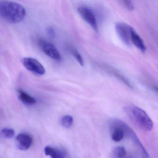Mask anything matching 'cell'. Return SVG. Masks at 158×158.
<instances>
[{"label": "cell", "instance_id": "1", "mask_svg": "<svg viewBox=\"0 0 158 158\" xmlns=\"http://www.w3.org/2000/svg\"><path fill=\"white\" fill-rule=\"evenodd\" d=\"M26 15L25 9L21 4L8 1H0V15L6 22L18 23L23 20Z\"/></svg>", "mask_w": 158, "mask_h": 158}, {"label": "cell", "instance_id": "2", "mask_svg": "<svg viewBox=\"0 0 158 158\" xmlns=\"http://www.w3.org/2000/svg\"><path fill=\"white\" fill-rule=\"evenodd\" d=\"M124 111L131 121L141 130L149 131L152 129L153 123L144 110L129 105L125 107Z\"/></svg>", "mask_w": 158, "mask_h": 158}, {"label": "cell", "instance_id": "3", "mask_svg": "<svg viewBox=\"0 0 158 158\" xmlns=\"http://www.w3.org/2000/svg\"><path fill=\"white\" fill-rule=\"evenodd\" d=\"M114 120L115 122L123 129L125 135L128 137L130 139H132V141L134 142L136 148L138 149L139 151V152L144 158H148V154L147 152V151L143 147L140 140L139 139L134 131L131 129V127L122 120L116 119H114Z\"/></svg>", "mask_w": 158, "mask_h": 158}, {"label": "cell", "instance_id": "4", "mask_svg": "<svg viewBox=\"0 0 158 158\" xmlns=\"http://www.w3.org/2000/svg\"><path fill=\"white\" fill-rule=\"evenodd\" d=\"M38 43L41 50L48 57L57 61H60L61 60L60 53L52 43L42 39H38Z\"/></svg>", "mask_w": 158, "mask_h": 158}, {"label": "cell", "instance_id": "5", "mask_svg": "<svg viewBox=\"0 0 158 158\" xmlns=\"http://www.w3.org/2000/svg\"><path fill=\"white\" fill-rule=\"evenodd\" d=\"M77 11L82 19L88 24L95 32H98V23L93 12L88 7L85 6L78 7Z\"/></svg>", "mask_w": 158, "mask_h": 158}, {"label": "cell", "instance_id": "6", "mask_svg": "<svg viewBox=\"0 0 158 158\" xmlns=\"http://www.w3.org/2000/svg\"><path fill=\"white\" fill-rule=\"evenodd\" d=\"M132 27L125 23H117L115 25V30L121 41L127 46L131 45V30Z\"/></svg>", "mask_w": 158, "mask_h": 158}, {"label": "cell", "instance_id": "7", "mask_svg": "<svg viewBox=\"0 0 158 158\" xmlns=\"http://www.w3.org/2000/svg\"><path fill=\"white\" fill-rule=\"evenodd\" d=\"M23 65L27 70L38 75H43L46 70L43 65L36 59L32 58H24L22 60Z\"/></svg>", "mask_w": 158, "mask_h": 158}, {"label": "cell", "instance_id": "8", "mask_svg": "<svg viewBox=\"0 0 158 158\" xmlns=\"http://www.w3.org/2000/svg\"><path fill=\"white\" fill-rule=\"evenodd\" d=\"M33 138L31 136L26 133H21L16 137V143L19 149L26 150L32 145Z\"/></svg>", "mask_w": 158, "mask_h": 158}, {"label": "cell", "instance_id": "9", "mask_svg": "<svg viewBox=\"0 0 158 158\" xmlns=\"http://www.w3.org/2000/svg\"><path fill=\"white\" fill-rule=\"evenodd\" d=\"M131 43L141 52H145L146 51V47L144 41L133 27L131 30Z\"/></svg>", "mask_w": 158, "mask_h": 158}, {"label": "cell", "instance_id": "10", "mask_svg": "<svg viewBox=\"0 0 158 158\" xmlns=\"http://www.w3.org/2000/svg\"><path fill=\"white\" fill-rule=\"evenodd\" d=\"M44 152L46 155L50 156L51 158H65L66 153L63 150L47 146L44 149Z\"/></svg>", "mask_w": 158, "mask_h": 158}, {"label": "cell", "instance_id": "11", "mask_svg": "<svg viewBox=\"0 0 158 158\" xmlns=\"http://www.w3.org/2000/svg\"><path fill=\"white\" fill-rule=\"evenodd\" d=\"M18 98L24 104L28 105H34L36 102V100L35 98L27 94L25 91L21 89H18Z\"/></svg>", "mask_w": 158, "mask_h": 158}, {"label": "cell", "instance_id": "12", "mask_svg": "<svg viewBox=\"0 0 158 158\" xmlns=\"http://www.w3.org/2000/svg\"><path fill=\"white\" fill-rule=\"evenodd\" d=\"M127 152L124 147L119 146L113 150L112 157L113 158H124Z\"/></svg>", "mask_w": 158, "mask_h": 158}, {"label": "cell", "instance_id": "13", "mask_svg": "<svg viewBox=\"0 0 158 158\" xmlns=\"http://www.w3.org/2000/svg\"><path fill=\"white\" fill-rule=\"evenodd\" d=\"M73 123V118L71 115H65L61 119V124L64 128H69L71 127Z\"/></svg>", "mask_w": 158, "mask_h": 158}, {"label": "cell", "instance_id": "14", "mask_svg": "<svg viewBox=\"0 0 158 158\" xmlns=\"http://www.w3.org/2000/svg\"><path fill=\"white\" fill-rule=\"evenodd\" d=\"M69 49H70V51L71 52L72 55L74 57H75L77 61L79 63V64L81 66H84V64H85L84 63V59L81 54L77 51V50L76 49L73 47H70Z\"/></svg>", "mask_w": 158, "mask_h": 158}, {"label": "cell", "instance_id": "15", "mask_svg": "<svg viewBox=\"0 0 158 158\" xmlns=\"http://www.w3.org/2000/svg\"><path fill=\"white\" fill-rule=\"evenodd\" d=\"M15 134L14 130L12 128H3L1 131L2 136L6 139L12 138L14 136Z\"/></svg>", "mask_w": 158, "mask_h": 158}, {"label": "cell", "instance_id": "16", "mask_svg": "<svg viewBox=\"0 0 158 158\" xmlns=\"http://www.w3.org/2000/svg\"><path fill=\"white\" fill-rule=\"evenodd\" d=\"M124 5L127 9L129 11H133L134 10V6L132 2L130 1H123Z\"/></svg>", "mask_w": 158, "mask_h": 158}, {"label": "cell", "instance_id": "17", "mask_svg": "<svg viewBox=\"0 0 158 158\" xmlns=\"http://www.w3.org/2000/svg\"><path fill=\"white\" fill-rule=\"evenodd\" d=\"M47 32H48V34L50 36L52 37H54L55 36V30L52 27H48V29H47Z\"/></svg>", "mask_w": 158, "mask_h": 158}, {"label": "cell", "instance_id": "18", "mask_svg": "<svg viewBox=\"0 0 158 158\" xmlns=\"http://www.w3.org/2000/svg\"><path fill=\"white\" fill-rule=\"evenodd\" d=\"M155 90H157V91H158V87H155Z\"/></svg>", "mask_w": 158, "mask_h": 158}]
</instances>
